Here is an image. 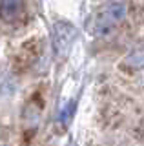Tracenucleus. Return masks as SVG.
Returning <instances> with one entry per match:
<instances>
[{"label":"nucleus","mask_w":144,"mask_h":146,"mask_svg":"<svg viewBox=\"0 0 144 146\" xmlns=\"http://www.w3.org/2000/svg\"><path fill=\"white\" fill-rule=\"evenodd\" d=\"M126 64L131 66V68H135V70L144 68V49H137V51H133L128 58H126Z\"/></svg>","instance_id":"nucleus-3"},{"label":"nucleus","mask_w":144,"mask_h":146,"mask_svg":"<svg viewBox=\"0 0 144 146\" xmlns=\"http://www.w3.org/2000/svg\"><path fill=\"white\" fill-rule=\"evenodd\" d=\"M22 9V2L20 0H0V17L4 20H13L18 17Z\"/></svg>","instance_id":"nucleus-2"},{"label":"nucleus","mask_w":144,"mask_h":146,"mask_svg":"<svg viewBox=\"0 0 144 146\" xmlns=\"http://www.w3.org/2000/svg\"><path fill=\"white\" fill-rule=\"evenodd\" d=\"M126 11H128V7H126L124 2H120V0L110 2L95 17V24H93L95 35H108L111 29H115V27L124 20Z\"/></svg>","instance_id":"nucleus-1"}]
</instances>
